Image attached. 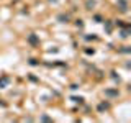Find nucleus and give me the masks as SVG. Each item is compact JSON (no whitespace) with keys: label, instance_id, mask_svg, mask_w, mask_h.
<instances>
[{"label":"nucleus","instance_id":"f257e3e1","mask_svg":"<svg viewBox=\"0 0 131 123\" xmlns=\"http://www.w3.org/2000/svg\"><path fill=\"white\" fill-rule=\"evenodd\" d=\"M7 82H8V79H2V80H0V85H5Z\"/></svg>","mask_w":131,"mask_h":123}]
</instances>
